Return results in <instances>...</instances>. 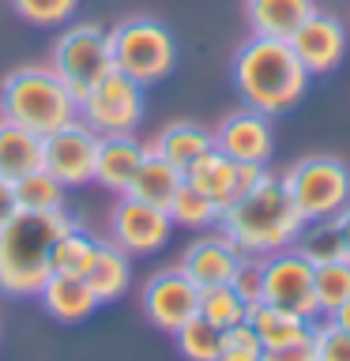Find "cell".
<instances>
[{
    "label": "cell",
    "instance_id": "cell-1",
    "mask_svg": "<svg viewBox=\"0 0 350 361\" xmlns=\"http://www.w3.org/2000/svg\"><path fill=\"white\" fill-rule=\"evenodd\" d=\"M309 68L298 61L286 38H248L234 56V87L248 109L279 117L290 113L309 90Z\"/></svg>",
    "mask_w": 350,
    "mask_h": 361
},
{
    "label": "cell",
    "instance_id": "cell-2",
    "mask_svg": "<svg viewBox=\"0 0 350 361\" xmlns=\"http://www.w3.org/2000/svg\"><path fill=\"white\" fill-rule=\"evenodd\" d=\"M219 230L237 245L241 256H271L279 248H290L305 230V219L290 203L282 180L267 177L253 192L226 203L219 214Z\"/></svg>",
    "mask_w": 350,
    "mask_h": 361
},
{
    "label": "cell",
    "instance_id": "cell-3",
    "mask_svg": "<svg viewBox=\"0 0 350 361\" xmlns=\"http://www.w3.org/2000/svg\"><path fill=\"white\" fill-rule=\"evenodd\" d=\"M76 219L61 211H19L0 230V293L38 298L42 282L53 275L49 256L56 237L68 233Z\"/></svg>",
    "mask_w": 350,
    "mask_h": 361
},
{
    "label": "cell",
    "instance_id": "cell-4",
    "mask_svg": "<svg viewBox=\"0 0 350 361\" xmlns=\"http://www.w3.org/2000/svg\"><path fill=\"white\" fill-rule=\"evenodd\" d=\"M0 117L23 124L34 135H49L79 121V102L49 64H27L4 75L0 87Z\"/></svg>",
    "mask_w": 350,
    "mask_h": 361
},
{
    "label": "cell",
    "instance_id": "cell-5",
    "mask_svg": "<svg viewBox=\"0 0 350 361\" xmlns=\"http://www.w3.org/2000/svg\"><path fill=\"white\" fill-rule=\"evenodd\" d=\"M109 49H113V68L124 72L135 83L151 87L166 79L177 64V42L166 23L151 16H132L109 30Z\"/></svg>",
    "mask_w": 350,
    "mask_h": 361
},
{
    "label": "cell",
    "instance_id": "cell-6",
    "mask_svg": "<svg viewBox=\"0 0 350 361\" xmlns=\"http://www.w3.org/2000/svg\"><path fill=\"white\" fill-rule=\"evenodd\" d=\"M305 222L332 219L350 203V166L335 154H309L279 177Z\"/></svg>",
    "mask_w": 350,
    "mask_h": 361
},
{
    "label": "cell",
    "instance_id": "cell-7",
    "mask_svg": "<svg viewBox=\"0 0 350 361\" xmlns=\"http://www.w3.org/2000/svg\"><path fill=\"white\" fill-rule=\"evenodd\" d=\"M49 68L68 83L76 102L87 98V90L98 83L102 75L113 72V49H109V30L98 23H76L61 38L53 42Z\"/></svg>",
    "mask_w": 350,
    "mask_h": 361
},
{
    "label": "cell",
    "instance_id": "cell-8",
    "mask_svg": "<svg viewBox=\"0 0 350 361\" xmlns=\"http://www.w3.org/2000/svg\"><path fill=\"white\" fill-rule=\"evenodd\" d=\"M143 90H147L143 83H135V79L113 68L79 102V121L95 135H128L143 124V113H147Z\"/></svg>",
    "mask_w": 350,
    "mask_h": 361
},
{
    "label": "cell",
    "instance_id": "cell-9",
    "mask_svg": "<svg viewBox=\"0 0 350 361\" xmlns=\"http://www.w3.org/2000/svg\"><path fill=\"white\" fill-rule=\"evenodd\" d=\"M260 275H264V298L260 301L286 305V309L301 312L309 324L320 316V305L313 293V264L294 245L271 256H260Z\"/></svg>",
    "mask_w": 350,
    "mask_h": 361
},
{
    "label": "cell",
    "instance_id": "cell-10",
    "mask_svg": "<svg viewBox=\"0 0 350 361\" xmlns=\"http://www.w3.org/2000/svg\"><path fill=\"white\" fill-rule=\"evenodd\" d=\"M109 233L113 245L124 248L128 256H151L169 245L174 219L166 207H155V203H143L135 196H121V203L109 214Z\"/></svg>",
    "mask_w": 350,
    "mask_h": 361
},
{
    "label": "cell",
    "instance_id": "cell-11",
    "mask_svg": "<svg viewBox=\"0 0 350 361\" xmlns=\"http://www.w3.org/2000/svg\"><path fill=\"white\" fill-rule=\"evenodd\" d=\"M95 158H98V135L83 121H72L64 128L42 135V169H49L64 188L90 185L95 180Z\"/></svg>",
    "mask_w": 350,
    "mask_h": 361
},
{
    "label": "cell",
    "instance_id": "cell-12",
    "mask_svg": "<svg viewBox=\"0 0 350 361\" xmlns=\"http://www.w3.org/2000/svg\"><path fill=\"white\" fill-rule=\"evenodd\" d=\"M140 305H143V316L158 327V331L174 335L181 324L200 312V286L177 264V267L155 271V275L143 282Z\"/></svg>",
    "mask_w": 350,
    "mask_h": 361
},
{
    "label": "cell",
    "instance_id": "cell-13",
    "mask_svg": "<svg viewBox=\"0 0 350 361\" xmlns=\"http://www.w3.org/2000/svg\"><path fill=\"white\" fill-rule=\"evenodd\" d=\"M215 147L222 154H230L234 162H264L275 154V128H271V117L256 109H234L226 113L222 124H215Z\"/></svg>",
    "mask_w": 350,
    "mask_h": 361
},
{
    "label": "cell",
    "instance_id": "cell-14",
    "mask_svg": "<svg viewBox=\"0 0 350 361\" xmlns=\"http://www.w3.org/2000/svg\"><path fill=\"white\" fill-rule=\"evenodd\" d=\"M286 42H290V49L298 53V61L309 68V75H320V72L339 68V61H343L346 27L335 16H327V11H313Z\"/></svg>",
    "mask_w": 350,
    "mask_h": 361
},
{
    "label": "cell",
    "instance_id": "cell-15",
    "mask_svg": "<svg viewBox=\"0 0 350 361\" xmlns=\"http://www.w3.org/2000/svg\"><path fill=\"white\" fill-rule=\"evenodd\" d=\"M241 259L245 256L237 252V245L219 230V233H207V237H200V241H192L185 248V256H181V271H185L200 290H207V286H222V282H230L234 271L241 267Z\"/></svg>",
    "mask_w": 350,
    "mask_h": 361
},
{
    "label": "cell",
    "instance_id": "cell-16",
    "mask_svg": "<svg viewBox=\"0 0 350 361\" xmlns=\"http://www.w3.org/2000/svg\"><path fill=\"white\" fill-rule=\"evenodd\" d=\"M147 154V147L135 140V132L128 135H98V158H95V180L102 188L117 192L124 196L135 177V169H140Z\"/></svg>",
    "mask_w": 350,
    "mask_h": 361
},
{
    "label": "cell",
    "instance_id": "cell-17",
    "mask_svg": "<svg viewBox=\"0 0 350 361\" xmlns=\"http://www.w3.org/2000/svg\"><path fill=\"white\" fill-rule=\"evenodd\" d=\"M38 301H42V309L49 312L53 320H61V324L87 320V316L102 305L95 298V290L87 286L83 275H64V271H53V275L42 282Z\"/></svg>",
    "mask_w": 350,
    "mask_h": 361
},
{
    "label": "cell",
    "instance_id": "cell-18",
    "mask_svg": "<svg viewBox=\"0 0 350 361\" xmlns=\"http://www.w3.org/2000/svg\"><path fill=\"white\" fill-rule=\"evenodd\" d=\"M313 11V0H245V23L256 38H290Z\"/></svg>",
    "mask_w": 350,
    "mask_h": 361
},
{
    "label": "cell",
    "instance_id": "cell-19",
    "mask_svg": "<svg viewBox=\"0 0 350 361\" xmlns=\"http://www.w3.org/2000/svg\"><path fill=\"white\" fill-rule=\"evenodd\" d=\"M248 327L256 331L260 346L271 350V346H286V343H298V338H309L313 324L305 320L301 312L286 309V305H271V301H256L248 305Z\"/></svg>",
    "mask_w": 350,
    "mask_h": 361
},
{
    "label": "cell",
    "instance_id": "cell-20",
    "mask_svg": "<svg viewBox=\"0 0 350 361\" xmlns=\"http://www.w3.org/2000/svg\"><path fill=\"white\" fill-rule=\"evenodd\" d=\"M83 279H87V286L95 290V298H98L102 305L124 298V290H128V282H132L128 252H124V248H117L113 241H98L95 256H90V264H87V271H83Z\"/></svg>",
    "mask_w": 350,
    "mask_h": 361
},
{
    "label": "cell",
    "instance_id": "cell-21",
    "mask_svg": "<svg viewBox=\"0 0 350 361\" xmlns=\"http://www.w3.org/2000/svg\"><path fill=\"white\" fill-rule=\"evenodd\" d=\"M181 185H185V169L174 166V162H169V158H162V154L147 151L124 196H135V200H143V203H155V207H169V200L177 196Z\"/></svg>",
    "mask_w": 350,
    "mask_h": 361
},
{
    "label": "cell",
    "instance_id": "cell-22",
    "mask_svg": "<svg viewBox=\"0 0 350 361\" xmlns=\"http://www.w3.org/2000/svg\"><path fill=\"white\" fill-rule=\"evenodd\" d=\"M34 169H42V135L0 117V177L19 180Z\"/></svg>",
    "mask_w": 350,
    "mask_h": 361
},
{
    "label": "cell",
    "instance_id": "cell-23",
    "mask_svg": "<svg viewBox=\"0 0 350 361\" xmlns=\"http://www.w3.org/2000/svg\"><path fill=\"white\" fill-rule=\"evenodd\" d=\"M234 173H237L234 158L222 154L219 147H211V151H203L196 162L185 169V180L196 192H203L207 200H215L219 207H226V203H234Z\"/></svg>",
    "mask_w": 350,
    "mask_h": 361
},
{
    "label": "cell",
    "instance_id": "cell-24",
    "mask_svg": "<svg viewBox=\"0 0 350 361\" xmlns=\"http://www.w3.org/2000/svg\"><path fill=\"white\" fill-rule=\"evenodd\" d=\"M215 147V135L203 128V124H192V121H177V124H166L162 132L155 135V143H147V151L169 158L174 166L188 169L203 151Z\"/></svg>",
    "mask_w": 350,
    "mask_h": 361
},
{
    "label": "cell",
    "instance_id": "cell-25",
    "mask_svg": "<svg viewBox=\"0 0 350 361\" xmlns=\"http://www.w3.org/2000/svg\"><path fill=\"white\" fill-rule=\"evenodd\" d=\"M174 335H177V350L185 354V361H215L222 354V346H226L222 327H215L211 320H203L200 312L192 316V320L181 324Z\"/></svg>",
    "mask_w": 350,
    "mask_h": 361
},
{
    "label": "cell",
    "instance_id": "cell-26",
    "mask_svg": "<svg viewBox=\"0 0 350 361\" xmlns=\"http://www.w3.org/2000/svg\"><path fill=\"white\" fill-rule=\"evenodd\" d=\"M16 185L19 211H61L64 207V185L49 169H34V173L11 180Z\"/></svg>",
    "mask_w": 350,
    "mask_h": 361
},
{
    "label": "cell",
    "instance_id": "cell-27",
    "mask_svg": "<svg viewBox=\"0 0 350 361\" xmlns=\"http://www.w3.org/2000/svg\"><path fill=\"white\" fill-rule=\"evenodd\" d=\"M169 219H174V226H188V230H207V226H219V214L222 207L215 200H207L203 192H196L185 180V185L177 188V196L169 200Z\"/></svg>",
    "mask_w": 350,
    "mask_h": 361
},
{
    "label": "cell",
    "instance_id": "cell-28",
    "mask_svg": "<svg viewBox=\"0 0 350 361\" xmlns=\"http://www.w3.org/2000/svg\"><path fill=\"white\" fill-rule=\"evenodd\" d=\"M294 248H298L313 267L316 264H332V259H346V248H343V237H339L335 219H316L309 230H301Z\"/></svg>",
    "mask_w": 350,
    "mask_h": 361
},
{
    "label": "cell",
    "instance_id": "cell-29",
    "mask_svg": "<svg viewBox=\"0 0 350 361\" xmlns=\"http://www.w3.org/2000/svg\"><path fill=\"white\" fill-rule=\"evenodd\" d=\"M313 293L320 305V316L335 312L350 298V259H332V264L313 267Z\"/></svg>",
    "mask_w": 350,
    "mask_h": 361
},
{
    "label": "cell",
    "instance_id": "cell-30",
    "mask_svg": "<svg viewBox=\"0 0 350 361\" xmlns=\"http://www.w3.org/2000/svg\"><path fill=\"white\" fill-rule=\"evenodd\" d=\"M95 248H98V241L76 222L68 233L56 237L53 256H49V267H53V271H64V275H83L87 264H90V256H95Z\"/></svg>",
    "mask_w": 350,
    "mask_h": 361
},
{
    "label": "cell",
    "instance_id": "cell-31",
    "mask_svg": "<svg viewBox=\"0 0 350 361\" xmlns=\"http://www.w3.org/2000/svg\"><path fill=\"white\" fill-rule=\"evenodd\" d=\"M200 316L226 331V327H234V324L245 320V316H248V305H245V298L230 286V282H222V286L200 290Z\"/></svg>",
    "mask_w": 350,
    "mask_h": 361
},
{
    "label": "cell",
    "instance_id": "cell-32",
    "mask_svg": "<svg viewBox=\"0 0 350 361\" xmlns=\"http://www.w3.org/2000/svg\"><path fill=\"white\" fill-rule=\"evenodd\" d=\"M19 19L34 23V27H64L76 16L79 0H11Z\"/></svg>",
    "mask_w": 350,
    "mask_h": 361
},
{
    "label": "cell",
    "instance_id": "cell-33",
    "mask_svg": "<svg viewBox=\"0 0 350 361\" xmlns=\"http://www.w3.org/2000/svg\"><path fill=\"white\" fill-rule=\"evenodd\" d=\"M313 350H316V361H350V331L335 327L332 320L324 324H313Z\"/></svg>",
    "mask_w": 350,
    "mask_h": 361
},
{
    "label": "cell",
    "instance_id": "cell-34",
    "mask_svg": "<svg viewBox=\"0 0 350 361\" xmlns=\"http://www.w3.org/2000/svg\"><path fill=\"white\" fill-rule=\"evenodd\" d=\"M230 286L245 298V305H256L260 298H264V275H260V259L256 256H245L241 267L234 271Z\"/></svg>",
    "mask_w": 350,
    "mask_h": 361
},
{
    "label": "cell",
    "instance_id": "cell-35",
    "mask_svg": "<svg viewBox=\"0 0 350 361\" xmlns=\"http://www.w3.org/2000/svg\"><path fill=\"white\" fill-rule=\"evenodd\" d=\"M260 361H316V350H313V338H298V343H286V346L260 350Z\"/></svg>",
    "mask_w": 350,
    "mask_h": 361
},
{
    "label": "cell",
    "instance_id": "cell-36",
    "mask_svg": "<svg viewBox=\"0 0 350 361\" xmlns=\"http://www.w3.org/2000/svg\"><path fill=\"white\" fill-rule=\"evenodd\" d=\"M267 166L264 162H237V173H234V200L245 196V192H253L260 180H267Z\"/></svg>",
    "mask_w": 350,
    "mask_h": 361
},
{
    "label": "cell",
    "instance_id": "cell-37",
    "mask_svg": "<svg viewBox=\"0 0 350 361\" xmlns=\"http://www.w3.org/2000/svg\"><path fill=\"white\" fill-rule=\"evenodd\" d=\"M226 346H245V350H264L260 346V338H256V331L248 327V320H241V324H234V327H226Z\"/></svg>",
    "mask_w": 350,
    "mask_h": 361
},
{
    "label": "cell",
    "instance_id": "cell-38",
    "mask_svg": "<svg viewBox=\"0 0 350 361\" xmlns=\"http://www.w3.org/2000/svg\"><path fill=\"white\" fill-rule=\"evenodd\" d=\"M19 214V200H16V185H11V180H4L0 177V230H4V226L11 222Z\"/></svg>",
    "mask_w": 350,
    "mask_h": 361
},
{
    "label": "cell",
    "instance_id": "cell-39",
    "mask_svg": "<svg viewBox=\"0 0 350 361\" xmlns=\"http://www.w3.org/2000/svg\"><path fill=\"white\" fill-rule=\"evenodd\" d=\"M215 361H260V350H245V346H222V354Z\"/></svg>",
    "mask_w": 350,
    "mask_h": 361
},
{
    "label": "cell",
    "instance_id": "cell-40",
    "mask_svg": "<svg viewBox=\"0 0 350 361\" xmlns=\"http://www.w3.org/2000/svg\"><path fill=\"white\" fill-rule=\"evenodd\" d=\"M335 226H339V237H343V248H346V259H350V203L339 214H332Z\"/></svg>",
    "mask_w": 350,
    "mask_h": 361
},
{
    "label": "cell",
    "instance_id": "cell-41",
    "mask_svg": "<svg viewBox=\"0 0 350 361\" xmlns=\"http://www.w3.org/2000/svg\"><path fill=\"white\" fill-rule=\"evenodd\" d=\"M324 320H332L335 327H343V331H350V298H346L343 305H339V309H335V312H327V316H324Z\"/></svg>",
    "mask_w": 350,
    "mask_h": 361
}]
</instances>
